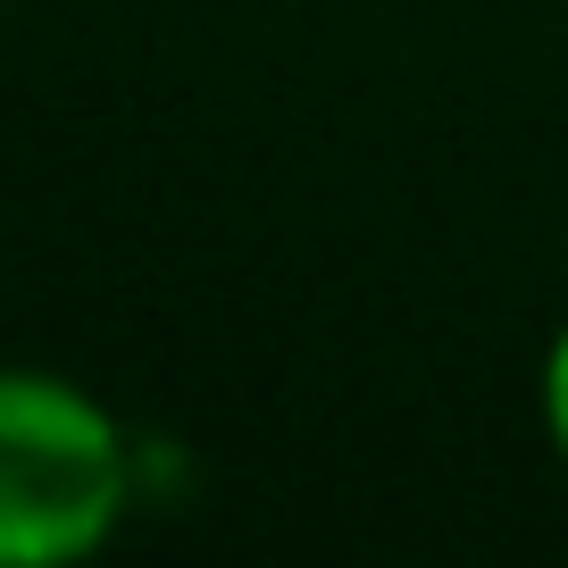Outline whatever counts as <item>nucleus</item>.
Masks as SVG:
<instances>
[{
    "instance_id": "obj_1",
    "label": "nucleus",
    "mask_w": 568,
    "mask_h": 568,
    "mask_svg": "<svg viewBox=\"0 0 568 568\" xmlns=\"http://www.w3.org/2000/svg\"><path fill=\"white\" fill-rule=\"evenodd\" d=\"M142 501V444L92 385L59 368L0 376V560L84 568Z\"/></svg>"
},
{
    "instance_id": "obj_2",
    "label": "nucleus",
    "mask_w": 568,
    "mask_h": 568,
    "mask_svg": "<svg viewBox=\"0 0 568 568\" xmlns=\"http://www.w3.org/2000/svg\"><path fill=\"white\" fill-rule=\"evenodd\" d=\"M535 426H544L551 468L568 477V318L544 335V359H535Z\"/></svg>"
}]
</instances>
